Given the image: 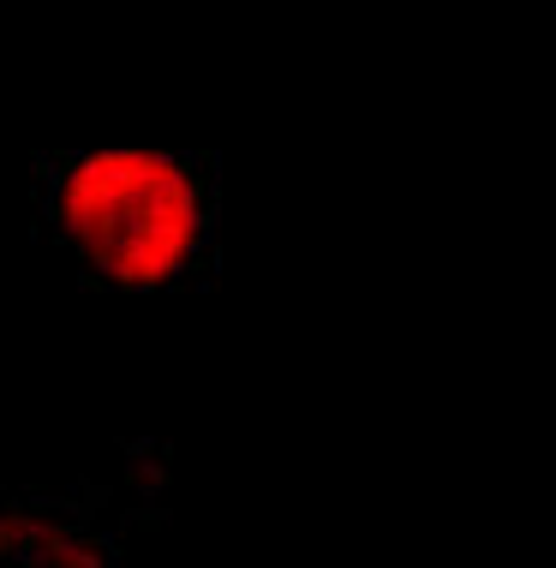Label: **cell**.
Listing matches in <instances>:
<instances>
[{"label": "cell", "instance_id": "obj_1", "mask_svg": "<svg viewBox=\"0 0 556 568\" xmlns=\"http://www.w3.org/2000/svg\"><path fill=\"white\" fill-rule=\"evenodd\" d=\"M42 234L108 287H185L215 252L204 156L156 144H90L42 162Z\"/></svg>", "mask_w": 556, "mask_h": 568}, {"label": "cell", "instance_id": "obj_2", "mask_svg": "<svg viewBox=\"0 0 556 568\" xmlns=\"http://www.w3.org/2000/svg\"><path fill=\"white\" fill-rule=\"evenodd\" d=\"M0 568H114V539L72 503H0Z\"/></svg>", "mask_w": 556, "mask_h": 568}]
</instances>
